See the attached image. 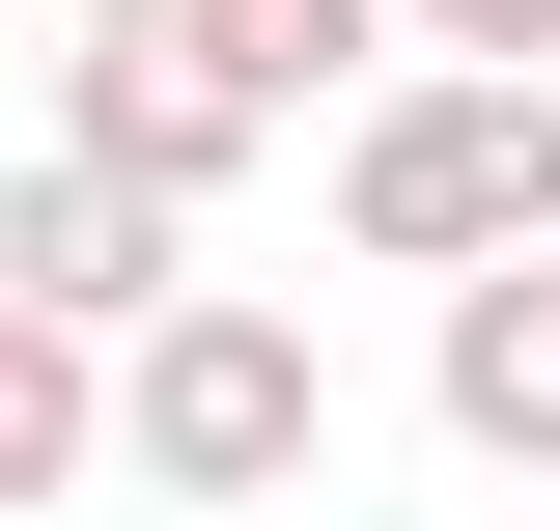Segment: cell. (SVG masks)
<instances>
[{
	"instance_id": "1",
	"label": "cell",
	"mask_w": 560,
	"mask_h": 531,
	"mask_svg": "<svg viewBox=\"0 0 560 531\" xmlns=\"http://www.w3.org/2000/svg\"><path fill=\"white\" fill-rule=\"evenodd\" d=\"M113 475L140 504H337V364H308V308L168 280V308L113 335Z\"/></svg>"
},
{
	"instance_id": "2",
	"label": "cell",
	"mask_w": 560,
	"mask_h": 531,
	"mask_svg": "<svg viewBox=\"0 0 560 531\" xmlns=\"http://www.w3.org/2000/svg\"><path fill=\"white\" fill-rule=\"evenodd\" d=\"M337 252H364V280H477V252H560V84H504V57L337 84Z\"/></svg>"
},
{
	"instance_id": "3",
	"label": "cell",
	"mask_w": 560,
	"mask_h": 531,
	"mask_svg": "<svg viewBox=\"0 0 560 531\" xmlns=\"http://www.w3.org/2000/svg\"><path fill=\"white\" fill-rule=\"evenodd\" d=\"M0 280H28L57 335H140L168 280H197V197H140V168H84V140H28V168H0Z\"/></svg>"
},
{
	"instance_id": "4",
	"label": "cell",
	"mask_w": 560,
	"mask_h": 531,
	"mask_svg": "<svg viewBox=\"0 0 560 531\" xmlns=\"http://www.w3.org/2000/svg\"><path fill=\"white\" fill-rule=\"evenodd\" d=\"M57 140H84V168H140V197H224L280 113L197 57V28H84V57H57Z\"/></svg>"
},
{
	"instance_id": "5",
	"label": "cell",
	"mask_w": 560,
	"mask_h": 531,
	"mask_svg": "<svg viewBox=\"0 0 560 531\" xmlns=\"http://www.w3.org/2000/svg\"><path fill=\"white\" fill-rule=\"evenodd\" d=\"M420 392H448V448H477V475H560V252H477V280H448Z\"/></svg>"
},
{
	"instance_id": "6",
	"label": "cell",
	"mask_w": 560,
	"mask_h": 531,
	"mask_svg": "<svg viewBox=\"0 0 560 531\" xmlns=\"http://www.w3.org/2000/svg\"><path fill=\"white\" fill-rule=\"evenodd\" d=\"M84 448H113V392H84V335L0 280V504H84Z\"/></svg>"
},
{
	"instance_id": "7",
	"label": "cell",
	"mask_w": 560,
	"mask_h": 531,
	"mask_svg": "<svg viewBox=\"0 0 560 531\" xmlns=\"http://www.w3.org/2000/svg\"><path fill=\"white\" fill-rule=\"evenodd\" d=\"M197 57L253 113H308V84H393V0H197Z\"/></svg>"
},
{
	"instance_id": "8",
	"label": "cell",
	"mask_w": 560,
	"mask_h": 531,
	"mask_svg": "<svg viewBox=\"0 0 560 531\" xmlns=\"http://www.w3.org/2000/svg\"><path fill=\"white\" fill-rule=\"evenodd\" d=\"M420 57H504V84H560V0H393Z\"/></svg>"
},
{
	"instance_id": "9",
	"label": "cell",
	"mask_w": 560,
	"mask_h": 531,
	"mask_svg": "<svg viewBox=\"0 0 560 531\" xmlns=\"http://www.w3.org/2000/svg\"><path fill=\"white\" fill-rule=\"evenodd\" d=\"M57 28H197V0H57Z\"/></svg>"
},
{
	"instance_id": "10",
	"label": "cell",
	"mask_w": 560,
	"mask_h": 531,
	"mask_svg": "<svg viewBox=\"0 0 560 531\" xmlns=\"http://www.w3.org/2000/svg\"><path fill=\"white\" fill-rule=\"evenodd\" d=\"M533 531H560V475H533Z\"/></svg>"
}]
</instances>
